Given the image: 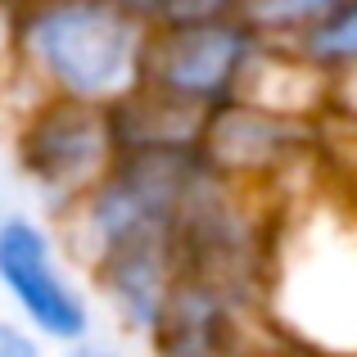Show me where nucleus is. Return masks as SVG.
<instances>
[{"label": "nucleus", "instance_id": "f257e3e1", "mask_svg": "<svg viewBox=\"0 0 357 357\" xmlns=\"http://www.w3.org/2000/svg\"><path fill=\"white\" fill-rule=\"evenodd\" d=\"M154 27L118 0H27L14 50L50 100L118 109L145 86Z\"/></svg>", "mask_w": 357, "mask_h": 357}, {"label": "nucleus", "instance_id": "f03ea898", "mask_svg": "<svg viewBox=\"0 0 357 357\" xmlns=\"http://www.w3.org/2000/svg\"><path fill=\"white\" fill-rule=\"evenodd\" d=\"M271 326L303 357H357V213L335 204L298 213L267 240Z\"/></svg>", "mask_w": 357, "mask_h": 357}, {"label": "nucleus", "instance_id": "7ed1b4c3", "mask_svg": "<svg viewBox=\"0 0 357 357\" xmlns=\"http://www.w3.org/2000/svg\"><path fill=\"white\" fill-rule=\"evenodd\" d=\"M118 158L122 145H118L114 109L45 96L18 131V163H23L27 181L36 185L41 204L54 218L77 208L118 167Z\"/></svg>", "mask_w": 357, "mask_h": 357}, {"label": "nucleus", "instance_id": "20e7f679", "mask_svg": "<svg viewBox=\"0 0 357 357\" xmlns=\"http://www.w3.org/2000/svg\"><path fill=\"white\" fill-rule=\"evenodd\" d=\"M262 50L267 41L236 14L208 23H167L154 27L145 86L185 109L213 114L244 96Z\"/></svg>", "mask_w": 357, "mask_h": 357}, {"label": "nucleus", "instance_id": "39448f33", "mask_svg": "<svg viewBox=\"0 0 357 357\" xmlns=\"http://www.w3.org/2000/svg\"><path fill=\"white\" fill-rule=\"evenodd\" d=\"M0 289L45 344L68 349L96 335L91 298L63 267L54 231L45 222L23 213L0 222Z\"/></svg>", "mask_w": 357, "mask_h": 357}, {"label": "nucleus", "instance_id": "423d86ee", "mask_svg": "<svg viewBox=\"0 0 357 357\" xmlns=\"http://www.w3.org/2000/svg\"><path fill=\"white\" fill-rule=\"evenodd\" d=\"M298 149V122L253 100H231L204 122L199 154L213 172L227 176H267Z\"/></svg>", "mask_w": 357, "mask_h": 357}, {"label": "nucleus", "instance_id": "0eeeda50", "mask_svg": "<svg viewBox=\"0 0 357 357\" xmlns=\"http://www.w3.org/2000/svg\"><path fill=\"white\" fill-rule=\"evenodd\" d=\"M349 0H240L236 18L249 23L267 45H298L317 32L321 23H331Z\"/></svg>", "mask_w": 357, "mask_h": 357}, {"label": "nucleus", "instance_id": "6e6552de", "mask_svg": "<svg viewBox=\"0 0 357 357\" xmlns=\"http://www.w3.org/2000/svg\"><path fill=\"white\" fill-rule=\"evenodd\" d=\"M303 59H312L321 73H357V0L340 9L331 23H321L303 45Z\"/></svg>", "mask_w": 357, "mask_h": 357}, {"label": "nucleus", "instance_id": "1a4fd4ad", "mask_svg": "<svg viewBox=\"0 0 357 357\" xmlns=\"http://www.w3.org/2000/svg\"><path fill=\"white\" fill-rule=\"evenodd\" d=\"M0 357H45V340L23 317H0Z\"/></svg>", "mask_w": 357, "mask_h": 357}, {"label": "nucleus", "instance_id": "9d476101", "mask_svg": "<svg viewBox=\"0 0 357 357\" xmlns=\"http://www.w3.org/2000/svg\"><path fill=\"white\" fill-rule=\"evenodd\" d=\"M59 357H127V353H118L114 344H100L96 335H91V340H82V344H68Z\"/></svg>", "mask_w": 357, "mask_h": 357}, {"label": "nucleus", "instance_id": "9b49d317", "mask_svg": "<svg viewBox=\"0 0 357 357\" xmlns=\"http://www.w3.org/2000/svg\"><path fill=\"white\" fill-rule=\"evenodd\" d=\"M0 222H5V218H0Z\"/></svg>", "mask_w": 357, "mask_h": 357}, {"label": "nucleus", "instance_id": "f8f14e48", "mask_svg": "<svg viewBox=\"0 0 357 357\" xmlns=\"http://www.w3.org/2000/svg\"><path fill=\"white\" fill-rule=\"evenodd\" d=\"M298 357H303V353H298Z\"/></svg>", "mask_w": 357, "mask_h": 357}]
</instances>
